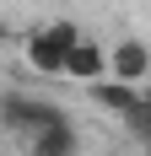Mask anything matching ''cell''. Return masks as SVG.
I'll use <instances>...</instances> for the list:
<instances>
[{
	"label": "cell",
	"instance_id": "3",
	"mask_svg": "<svg viewBox=\"0 0 151 156\" xmlns=\"http://www.w3.org/2000/svg\"><path fill=\"white\" fill-rule=\"evenodd\" d=\"M54 119H65V108H54V102H32V97H22V92L6 97V124H11L16 135H38V129H49Z\"/></svg>",
	"mask_w": 151,
	"mask_h": 156
},
{
	"label": "cell",
	"instance_id": "5",
	"mask_svg": "<svg viewBox=\"0 0 151 156\" xmlns=\"http://www.w3.org/2000/svg\"><path fill=\"white\" fill-rule=\"evenodd\" d=\"M65 76L70 81H87V86H97V81L108 76V48L92 43V38H81V48L70 54V65H65Z\"/></svg>",
	"mask_w": 151,
	"mask_h": 156
},
{
	"label": "cell",
	"instance_id": "2",
	"mask_svg": "<svg viewBox=\"0 0 151 156\" xmlns=\"http://www.w3.org/2000/svg\"><path fill=\"white\" fill-rule=\"evenodd\" d=\"M108 76L124 81V86H140V81L151 76V48L140 43V38H119V43L108 48Z\"/></svg>",
	"mask_w": 151,
	"mask_h": 156
},
{
	"label": "cell",
	"instance_id": "4",
	"mask_svg": "<svg viewBox=\"0 0 151 156\" xmlns=\"http://www.w3.org/2000/svg\"><path fill=\"white\" fill-rule=\"evenodd\" d=\"M27 151H32V156H81V135H76L70 119H54L49 129L27 135Z\"/></svg>",
	"mask_w": 151,
	"mask_h": 156
},
{
	"label": "cell",
	"instance_id": "6",
	"mask_svg": "<svg viewBox=\"0 0 151 156\" xmlns=\"http://www.w3.org/2000/svg\"><path fill=\"white\" fill-rule=\"evenodd\" d=\"M92 102L108 108V113H119V119H130V113L146 102V92H140V86H124V81H97V86H92Z\"/></svg>",
	"mask_w": 151,
	"mask_h": 156
},
{
	"label": "cell",
	"instance_id": "1",
	"mask_svg": "<svg viewBox=\"0 0 151 156\" xmlns=\"http://www.w3.org/2000/svg\"><path fill=\"white\" fill-rule=\"evenodd\" d=\"M76 48H81V27L60 16V22H49V27H38L27 38V65L38 76H65V65H70Z\"/></svg>",
	"mask_w": 151,
	"mask_h": 156
}]
</instances>
